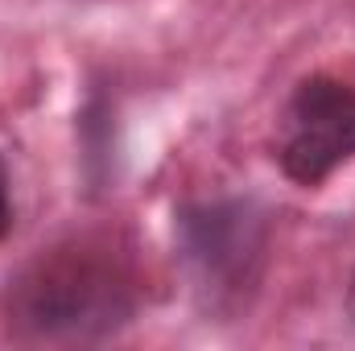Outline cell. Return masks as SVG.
<instances>
[{"label":"cell","instance_id":"obj_1","mask_svg":"<svg viewBox=\"0 0 355 351\" xmlns=\"http://www.w3.org/2000/svg\"><path fill=\"white\" fill-rule=\"evenodd\" d=\"M137 277L107 244H58L25 264L8 285V327L33 343H95L137 314Z\"/></svg>","mask_w":355,"mask_h":351},{"label":"cell","instance_id":"obj_2","mask_svg":"<svg viewBox=\"0 0 355 351\" xmlns=\"http://www.w3.org/2000/svg\"><path fill=\"white\" fill-rule=\"evenodd\" d=\"M268 223L252 203H198L178 215V252L207 310L240 306L261 281Z\"/></svg>","mask_w":355,"mask_h":351},{"label":"cell","instance_id":"obj_3","mask_svg":"<svg viewBox=\"0 0 355 351\" xmlns=\"http://www.w3.org/2000/svg\"><path fill=\"white\" fill-rule=\"evenodd\" d=\"M355 157V87L310 75L302 79L281 116L277 166L297 186H318Z\"/></svg>","mask_w":355,"mask_h":351},{"label":"cell","instance_id":"obj_4","mask_svg":"<svg viewBox=\"0 0 355 351\" xmlns=\"http://www.w3.org/2000/svg\"><path fill=\"white\" fill-rule=\"evenodd\" d=\"M8 228H12V194H8V166L0 157V240L8 236Z\"/></svg>","mask_w":355,"mask_h":351},{"label":"cell","instance_id":"obj_5","mask_svg":"<svg viewBox=\"0 0 355 351\" xmlns=\"http://www.w3.org/2000/svg\"><path fill=\"white\" fill-rule=\"evenodd\" d=\"M343 314H347V327L355 331V273H352V285H347V302H343Z\"/></svg>","mask_w":355,"mask_h":351}]
</instances>
